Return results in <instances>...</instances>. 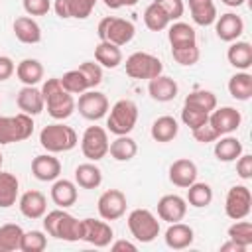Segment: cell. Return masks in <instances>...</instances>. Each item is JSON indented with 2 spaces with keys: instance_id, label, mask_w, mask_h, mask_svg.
<instances>
[{
  "instance_id": "obj_48",
  "label": "cell",
  "mask_w": 252,
  "mask_h": 252,
  "mask_svg": "<svg viewBox=\"0 0 252 252\" xmlns=\"http://www.w3.org/2000/svg\"><path fill=\"white\" fill-rule=\"evenodd\" d=\"M22 6L28 16H45L51 8V2L49 0H24Z\"/></svg>"
},
{
  "instance_id": "obj_46",
  "label": "cell",
  "mask_w": 252,
  "mask_h": 252,
  "mask_svg": "<svg viewBox=\"0 0 252 252\" xmlns=\"http://www.w3.org/2000/svg\"><path fill=\"white\" fill-rule=\"evenodd\" d=\"M96 0H69V16L77 20H85L93 14Z\"/></svg>"
},
{
  "instance_id": "obj_20",
  "label": "cell",
  "mask_w": 252,
  "mask_h": 252,
  "mask_svg": "<svg viewBox=\"0 0 252 252\" xmlns=\"http://www.w3.org/2000/svg\"><path fill=\"white\" fill-rule=\"evenodd\" d=\"M177 91H179L177 83L171 77H167V75H158V77L150 79V85H148L150 96L154 100H158V102H169V100H173L177 96Z\"/></svg>"
},
{
  "instance_id": "obj_9",
  "label": "cell",
  "mask_w": 252,
  "mask_h": 252,
  "mask_svg": "<svg viewBox=\"0 0 252 252\" xmlns=\"http://www.w3.org/2000/svg\"><path fill=\"white\" fill-rule=\"evenodd\" d=\"M83 156L89 161H98L108 154V134L100 126H89L81 138Z\"/></svg>"
},
{
  "instance_id": "obj_54",
  "label": "cell",
  "mask_w": 252,
  "mask_h": 252,
  "mask_svg": "<svg viewBox=\"0 0 252 252\" xmlns=\"http://www.w3.org/2000/svg\"><path fill=\"white\" fill-rule=\"evenodd\" d=\"M114 252H122V250H128V252H136L138 248H136V244H132V242H128V240H116L112 246H110Z\"/></svg>"
},
{
  "instance_id": "obj_21",
  "label": "cell",
  "mask_w": 252,
  "mask_h": 252,
  "mask_svg": "<svg viewBox=\"0 0 252 252\" xmlns=\"http://www.w3.org/2000/svg\"><path fill=\"white\" fill-rule=\"evenodd\" d=\"M20 211L24 217L35 220V219H41L47 211V201H45V195L41 191H26L22 197H20Z\"/></svg>"
},
{
  "instance_id": "obj_28",
  "label": "cell",
  "mask_w": 252,
  "mask_h": 252,
  "mask_svg": "<svg viewBox=\"0 0 252 252\" xmlns=\"http://www.w3.org/2000/svg\"><path fill=\"white\" fill-rule=\"evenodd\" d=\"M191 18L197 26H211L217 20V6L213 0H187Z\"/></svg>"
},
{
  "instance_id": "obj_31",
  "label": "cell",
  "mask_w": 252,
  "mask_h": 252,
  "mask_svg": "<svg viewBox=\"0 0 252 252\" xmlns=\"http://www.w3.org/2000/svg\"><path fill=\"white\" fill-rule=\"evenodd\" d=\"M20 191V181L14 173L0 171V209H8L16 203Z\"/></svg>"
},
{
  "instance_id": "obj_32",
  "label": "cell",
  "mask_w": 252,
  "mask_h": 252,
  "mask_svg": "<svg viewBox=\"0 0 252 252\" xmlns=\"http://www.w3.org/2000/svg\"><path fill=\"white\" fill-rule=\"evenodd\" d=\"M150 132H152V138L156 142H171L177 136L179 126H177V120L173 116H167L165 114V116H159V118L154 120Z\"/></svg>"
},
{
  "instance_id": "obj_52",
  "label": "cell",
  "mask_w": 252,
  "mask_h": 252,
  "mask_svg": "<svg viewBox=\"0 0 252 252\" xmlns=\"http://www.w3.org/2000/svg\"><path fill=\"white\" fill-rule=\"evenodd\" d=\"M53 8H55V14H57L59 18H63V20L71 18V16H69V0H55V2H53Z\"/></svg>"
},
{
  "instance_id": "obj_29",
  "label": "cell",
  "mask_w": 252,
  "mask_h": 252,
  "mask_svg": "<svg viewBox=\"0 0 252 252\" xmlns=\"http://www.w3.org/2000/svg\"><path fill=\"white\" fill-rule=\"evenodd\" d=\"M94 59L100 67H106V69H114L122 63V51L118 45L110 43V41H100L96 47H94Z\"/></svg>"
},
{
  "instance_id": "obj_6",
  "label": "cell",
  "mask_w": 252,
  "mask_h": 252,
  "mask_svg": "<svg viewBox=\"0 0 252 252\" xmlns=\"http://www.w3.org/2000/svg\"><path fill=\"white\" fill-rule=\"evenodd\" d=\"M33 132V120L30 114H16V116H0V144H14L24 142Z\"/></svg>"
},
{
  "instance_id": "obj_26",
  "label": "cell",
  "mask_w": 252,
  "mask_h": 252,
  "mask_svg": "<svg viewBox=\"0 0 252 252\" xmlns=\"http://www.w3.org/2000/svg\"><path fill=\"white\" fill-rule=\"evenodd\" d=\"M75 183L83 189H96L102 183V171L93 161L79 163L75 167Z\"/></svg>"
},
{
  "instance_id": "obj_42",
  "label": "cell",
  "mask_w": 252,
  "mask_h": 252,
  "mask_svg": "<svg viewBox=\"0 0 252 252\" xmlns=\"http://www.w3.org/2000/svg\"><path fill=\"white\" fill-rule=\"evenodd\" d=\"M47 246V238L41 230H28L22 234L20 250L22 252H41Z\"/></svg>"
},
{
  "instance_id": "obj_35",
  "label": "cell",
  "mask_w": 252,
  "mask_h": 252,
  "mask_svg": "<svg viewBox=\"0 0 252 252\" xmlns=\"http://www.w3.org/2000/svg\"><path fill=\"white\" fill-rule=\"evenodd\" d=\"M108 152L116 161H128V159H132L136 156L138 144L128 134L126 136H116V140L108 144Z\"/></svg>"
},
{
  "instance_id": "obj_7",
  "label": "cell",
  "mask_w": 252,
  "mask_h": 252,
  "mask_svg": "<svg viewBox=\"0 0 252 252\" xmlns=\"http://www.w3.org/2000/svg\"><path fill=\"white\" fill-rule=\"evenodd\" d=\"M128 228L138 242H152L159 234V220L148 209H134L128 215Z\"/></svg>"
},
{
  "instance_id": "obj_22",
  "label": "cell",
  "mask_w": 252,
  "mask_h": 252,
  "mask_svg": "<svg viewBox=\"0 0 252 252\" xmlns=\"http://www.w3.org/2000/svg\"><path fill=\"white\" fill-rule=\"evenodd\" d=\"M165 244L173 250H183L187 246L193 244V238H195V232L189 224H183V222H169V228L165 230Z\"/></svg>"
},
{
  "instance_id": "obj_3",
  "label": "cell",
  "mask_w": 252,
  "mask_h": 252,
  "mask_svg": "<svg viewBox=\"0 0 252 252\" xmlns=\"http://www.w3.org/2000/svg\"><path fill=\"white\" fill-rule=\"evenodd\" d=\"M79 138L77 132L71 126L65 124H47L45 128H41L39 132V144L41 148H45L49 154H59V152H69L77 146Z\"/></svg>"
},
{
  "instance_id": "obj_44",
  "label": "cell",
  "mask_w": 252,
  "mask_h": 252,
  "mask_svg": "<svg viewBox=\"0 0 252 252\" xmlns=\"http://www.w3.org/2000/svg\"><path fill=\"white\" fill-rule=\"evenodd\" d=\"M171 57H173L179 65H183V67H191V65H195V63L199 61L201 51H199L197 45H191V47H179V49H171Z\"/></svg>"
},
{
  "instance_id": "obj_37",
  "label": "cell",
  "mask_w": 252,
  "mask_h": 252,
  "mask_svg": "<svg viewBox=\"0 0 252 252\" xmlns=\"http://www.w3.org/2000/svg\"><path fill=\"white\" fill-rule=\"evenodd\" d=\"M22 226L20 224H2L0 226V252H14L20 250V240H22Z\"/></svg>"
},
{
  "instance_id": "obj_25",
  "label": "cell",
  "mask_w": 252,
  "mask_h": 252,
  "mask_svg": "<svg viewBox=\"0 0 252 252\" xmlns=\"http://www.w3.org/2000/svg\"><path fill=\"white\" fill-rule=\"evenodd\" d=\"M51 201L59 207V209H67L71 205L77 203V185L69 179H55V183L51 185Z\"/></svg>"
},
{
  "instance_id": "obj_15",
  "label": "cell",
  "mask_w": 252,
  "mask_h": 252,
  "mask_svg": "<svg viewBox=\"0 0 252 252\" xmlns=\"http://www.w3.org/2000/svg\"><path fill=\"white\" fill-rule=\"evenodd\" d=\"M187 213V201L175 193L163 195L158 201V217L165 222H177L185 217Z\"/></svg>"
},
{
  "instance_id": "obj_53",
  "label": "cell",
  "mask_w": 252,
  "mask_h": 252,
  "mask_svg": "<svg viewBox=\"0 0 252 252\" xmlns=\"http://www.w3.org/2000/svg\"><path fill=\"white\" fill-rule=\"evenodd\" d=\"M106 8L110 10H118V8H124V6H134L138 4V0H102Z\"/></svg>"
},
{
  "instance_id": "obj_49",
  "label": "cell",
  "mask_w": 252,
  "mask_h": 252,
  "mask_svg": "<svg viewBox=\"0 0 252 252\" xmlns=\"http://www.w3.org/2000/svg\"><path fill=\"white\" fill-rule=\"evenodd\" d=\"M193 132V138L197 140V142H201V144H209V142H217L220 136H219V132L207 122V124H203V126H199L197 130H191Z\"/></svg>"
},
{
  "instance_id": "obj_36",
  "label": "cell",
  "mask_w": 252,
  "mask_h": 252,
  "mask_svg": "<svg viewBox=\"0 0 252 252\" xmlns=\"http://www.w3.org/2000/svg\"><path fill=\"white\" fill-rule=\"evenodd\" d=\"M185 201L191 207H195V209H203V207L211 205V201H213V189H211V185L209 183H199V181L191 183L187 187V199Z\"/></svg>"
},
{
  "instance_id": "obj_24",
  "label": "cell",
  "mask_w": 252,
  "mask_h": 252,
  "mask_svg": "<svg viewBox=\"0 0 252 252\" xmlns=\"http://www.w3.org/2000/svg\"><path fill=\"white\" fill-rule=\"evenodd\" d=\"M167 39L171 43V49H179V47H191L197 45V33L195 30L185 24V22H175L169 26L167 30Z\"/></svg>"
},
{
  "instance_id": "obj_5",
  "label": "cell",
  "mask_w": 252,
  "mask_h": 252,
  "mask_svg": "<svg viewBox=\"0 0 252 252\" xmlns=\"http://www.w3.org/2000/svg\"><path fill=\"white\" fill-rule=\"evenodd\" d=\"M96 33H98L100 41H110V43L122 47V45L132 41V37L136 33V28L130 20L116 18V16H106L98 22Z\"/></svg>"
},
{
  "instance_id": "obj_39",
  "label": "cell",
  "mask_w": 252,
  "mask_h": 252,
  "mask_svg": "<svg viewBox=\"0 0 252 252\" xmlns=\"http://www.w3.org/2000/svg\"><path fill=\"white\" fill-rule=\"evenodd\" d=\"M144 24H146V28L152 30V32H161V30H165V28L169 26V18L165 16V12H163L156 2H152V4L144 10Z\"/></svg>"
},
{
  "instance_id": "obj_43",
  "label": "cell",
  "mask_w": 252,
  "mask_h": 252,
  "mask_svg": "<svg viewBox=\"0 0 252 252\" xmlns=\"http://www.w3.org/2000/svg\"><path fill=\"white\" fill-rule=\"evenodd\" d=\"M181 120H183V124L189 126L191 130H197L199 126H203V124L209 122V112H203V110H199V108H193V106L183 104Z\"/></svg>"
},
{
  "instance_id": "obj_51",
  "label": "cell",
  "mask_w": 252,
  "mask_h": 252,
  "mask_svg": "<svg viewBox=\"0 0 252 252\" xmlns=\"http://www.w3.org/2000/svg\"><path fill=\"white\" fill-rule=\"evenodd\" d=\"M14 71H16L14 61H12L8 55H0V81L10 79V77L14 75Z\"/></svg>"
},
{
  "instance_id": "obj_10",
  "label": "cell",
  "mask_w": 252,
  "mask_h": 252,
  "mask_svg": "<svg viewBox=\"0 0 252 252\" xmlns=\"http://www.w3.org/2000/svg\"><path fill=\"white\" fill-rule=\"evenodd\" d=\"M252 209V193L246 185H234L228 189L226 193V201H224V213L228 219L232 220H240L246 219L250 215Z\"/></svg>"
},
{
  "instance_id": "obj_17",
  "label": "cell",
  "mask_w": 252,
  "mask_h": 252,
  "mask_svg": "<svg viewBox=\"0 0 252 252\" xmlns=\"http://www.w3.org/2000/svg\"><path fill=\"white\" fill-rule=\"evenodd\" d=\"M215 32H217L219 39H222V41H236L244 32V22L240 16L226 12L215 20Z\"/></svg>"
},
{
  "instance_id": "obj_45",
  "label": "cell",
  "mask_w": 252,
  "mask_h": 252,
  "mask_svg": "<svg viewBox=\"0 0 252 252\" xmlns=\"http://www.w3.org/2000/svg\"><path fill=\"white\" fill-rule=\"evenodd\" d=\"M79 69L85 75V79L89 83V89H94V87H98L102 83V67L98 63H94V61H83L79 65Z\"/></svg>"
},
{
  "instance_id": "obj_11",
  "label": "cell",
  "mask_w": 252,
  "mask_h": 252,
  "mask_svg": "<svg viewBox=\"0 0 252 252\" xmlns=\"http://www.w3.org/2000/svg\"><path fill=\"white\" fill-rule=\"evenodd\" d=\"M79 114L87 120H100L108 112V98L100 91H85L79 94V102L75 104Z\"/></svg>"
},
{
  "instance_id": "obj_12",
  "label": "cell",
  "mask_w": 252,
  "mask_h": 252,
  "mask_svg": "<svg viewBox=\"0 0 252 252\" xmlns=\"http://www.w3.org/2000/svg\"><path fill=\"white\" fill-rule=\"evenodd\" d=\"M126 195L120 189H108L98 197L96 209L104 220H116L126 213Z\"/></svg>"
},
{
  "instance_id": "obj_38",
  "label": "cell",
  "mask_w": 252,
  "mask_h": 252,
  "mask_svg": "<svg viewBox=\"0 0 252 252\" xmlns=\"http://www.w3.org/2000/svg\"><path fill=\"white\" fill-rule=\"evenodd\" d=\"M185 104L193 106V108H199L203 112H211V110L217 108V96L211 91L199 89V91H193L185 96Z\"/></svg>"
},
{
  "instance_id": "obj_4",
  "label": "cell",
  "mask_w": 252,
  "mask_h": 252,
  "mask_svg": "<svg viewBox=\"0 0 252 252\" xmlns=\"http://www.w3.org/2000/svg\"><path fill=\"white\" fill-rule=\"evenodd\" d=\"M138 122V106L134 100L130 98H120L112 104L108 118H106V126L114 136H126L134 130Z\"/></svg>"
},
{
  "instance_id": "obj_2",
  "label": "cell",
  "mask_w": 252,
  "mask_h": 252,
  "mask_svg": "<svg viewBox=\"0 0 252 252\" xmlns=\"http://www.w3.org/2000/svg\"><path fill=\"white\" fill-rule=\"evenodd\" d=\"M43 228L49 236L67 242H77L83 234V222L69 215L65 209H55L43 215Z\"/></svg>"
},
{
  "instance_id": "obj_47",
  "label": "cell",
  "mask_w": 252,
  "mask_h": 252,
  "mask_svg": "<svg viewBox=\"0 0 252 252\" xmlns=\"http://www.w3.org/2000/svg\"><path fill=\"white\" fill-rule=\"evenodd\" d=\"M154 2L165 12V16L169 18V22L179 20V18L183 16V12H185L183 0H154Z\"/></svg>"
},
{
  "instance_id": "obj_23",
  "label": "cell",
  "mask_w": 252,
  "mask_h": 252,
  "mask_svg": "<svg viewBox=\"0 0 252 252\" xmlns=\"http://www.w3.org/2000/svg\"><path fill=\"white\" fill-rule=\"evenodd\" d=\"M14 35L22 43H39L41 41V28L30 16H20L14 20Z\"/></svg>"
},
{
  "instance_id": "obj_50",
  "label": "cell",
  "mask_w": 252,
  "mask_h": 252,
  "mask_svg": "<svg viewBox=\"0 0 252 252\" xmlns=\"http://www.w3.org/2000/svg\"><path fill=\"white\" fill-rule=\"evenodd\" d=\"M236 173L242 179H250L252 177V156L250 154H240L236 158Z\"/></svg>"
},
{
  "instance_id": "obj_55",
  "label": "cell",
  "mask_w": 252,
  "mask_h": 252,
  "mask_svg": "<svg viewBox=\"0 0 252 252\" xmlns=\"http://www.w3.org/2000/svg\"><path fill=\"white\" fill-rule=\"evenodd\" d=\"M228 250H234V252H244L246 248H244V246H240V244H236V242H232V240H228L226 244H222V246H220V252H228Z\"/></svg>"
},
{
  "instance_id": "obj_27",
  "label": "cell",
  "mask_w": 252,
  "mask_h": 252,
  "mask_svg": "<svg viewBox=\"0 0 252 252\" xmlns=\"http://www.w3.org/2000/svg\"><path fill=\"white\" fill-rule=\"evenodd\" d=\"M226 59L234 69L246 71L252 67V45L248 41H234L228 51H226Z\"/></svg>"
},
{
  "instance_id": "obj_16",
  "label": "cell",
  "mask_w": 252,
  "mask_h": 252,
  "mask_svg": "<svg viewBox=\"0 0 252 252\" xmlns=\"http://www.w3.org/2000/svg\"><path fill=\"white\" fill-rule=\"evenodd\" d=\"M32 173L39 181H55L61 175V163L53 154H41L32 159Z\"/></svg>"
},
{
  "instance_id": "obj_14",
  "label": "cell",
  "mask_w": 252,
  "mask_h": 252,
  "mask_svg": "<svg viewBox=\"0 0 252 252\" xmlns=\"http://www.w3.org/2000/svg\"><path fill=\"white\" fill-rule=\"evenodd\" d=\"M240 122H242V114L232 106H220L209 112V124L219 132V136L232 134L234 130H238Z\"/></svg>"
},
{
  "instance_id": "obj_18",
  "label": "cell",
  "mask_w": 252,
  "mask_h": 252,
  "mask_svg": "<svg viewBox=\"0 0 252 252\" xmlns=\"http://www.w3.org/2000/svg\"><path fill=\"white\" fill-rule=\"evenodd\" d=\"M16 102H18V108L24 114H30V116H37L45 108V100H43L41 91L35 89V87H30V85H24L20 89Z\"/></svg>"
},
{
  "instance_id": "obj_1",
  "label": "cell",
  "mask_w": 252,
  "mask_h": 252,
  "mask_svg": "<svg viewBox=\"0 0 252 252\" xmlns=\"http://www.w3.org/2000/svg\"><path fill=\"white\" fill-rule=\"evenodd\" d=\"M41 94L47 106V112L55 120H65L75 112V98L71 93H67L61 87V81L57 77L47 79L41 87Z\"/></svg>"
},
{
  "instance_id": "obj_13",
  "label": "cell",
  "mask_w": 252,
  "mask_h": 252,
  "mask_svg": "<svg viewBox=\"0 0 252 252\" xmlns=\"http://www.w3.org/2000/svg\"><path fill=\"white\" fill-rule=\"evenodd\" d=\"M83 234L81 240L96 246V248H104L112 242V226L104 220H94V219H83Z\"/></svg>"
},
{
  "instance_id": "obj_40",
  "label": "cell",
  "mask_w": 252,
  "mask_h": 252,
  "mask_svg": "<svg viewBox=\"0 0 252 252\" xmlns=\"http://www.w3.org/2000/svg\"><path fill=\"white\" fill-rule=\"evenodd\" d=\"M59 81H61V87L71 94H81V93L89 91V83H87L85 75L81 73V69L67 71L63 77H59Z\"/></svg>"
},
{
  "instance_id": "obj_8",
  "label": "cell",
  "mask_w": 252,
  "mask_h": 252,
  "mask_svg": "<svg viewBox=\"0 0 252 252\" xmlns=\"http://www.w3.org/2000/svg\"><path fill=\"white\" fill-rule=\"evenodd\" d=\"M163 71V63L146 51H136L126 59V75L130 79H154L158 75H161Z\"/></svg>"
},
{
  "instance_id": "obj_33",
  "label": "cell",
  "mask_w": 252,
  "mask_h": 252,
  "mask_svg": "<svg viewBox=\"0 0 252 252\" xmlns=\"http://www.w3.org/2000/svg\"><path fill=\"white\" fill-rule=\"evenodd\" d=\"M242 154V144L238 138L224 134L222 138H219V142L215 144V156L219 161H234L238 156Z\"/></svg>"
},
{
  "instance_id": "obj_30",
  "label": "cell",
  "mask_w": 252,
  "mask_h": 252,
  "mask_svg": "<svg viewBox=\"0 0 252 252\" xmlns=\"http://www.w3.org/2000/svg\"><path fill=\"white\" fill-rule=\"evenodd\" d=\"M16 75L24 85L35 87L41 79H43V65L37 59H22L16 67Z\"/></svg>"
},
{
  "instance_id": "obj_19",
  "label": "cell",
  "mask_w": 252,
  "mask_h": 252,
  "mask_svg": "<svg viewBox=\"0 0 252 252\" xmlns=\"http://www.w3.org/2000/svg\"><path fill=\"white\" fill-rule=\"evenodd\" d=\"M169 181L175 187H183V189H187L191 183H195L197 181V165H195V161H191L187 158L175 159L169 165Z\"/></svg>"
},
{
  "instance_id": "obj_34",
  "label": "cell",
  "mask_w": 252,
  "mask_h": 252,
  "mask_svg": "<svg viewBox=\"0 0 252 252\" xmlns=\"http://www.w3.org/2000/svg\"><path fill=\"white\" fill-rule=\"evenodd\" d=\"M228 93L236 100H248L252 96V75L240 71L228 79Z\"/></svg>"
},
{
  "instance_id": "obj_57",
  "label": "cell",
  "mask_w": 252,
  "mask_h": 252,
  "mask_svg": "<svg viewBox=\"0 0 252 252\" xmlns=\"http://www.w3.org/2000/svg\"><path fill=\"white\" fill-rule=\"evenodd\" d=\"M0 167H2V152H0Z\"/></svg>"
},
{
  "instance_id": "obj_41",
  "label": "cell",
  "mask_w": 252,
  "mask_h": 252,
  "mask_svg": "<svg viewBox=\"0 0 252 252\" xmlns=\"http://www.w3.org/2000/svg\"><path fill=\"white\" fill-rule=\"evenodd\" d=\"M228 238L244 248L252 246V222L250 220H234V224L228 226Z\"/></svg>"
},
{
  "instance_id": "obj_56",
  "label": "cell",
  "mask_w": 252,
  "mask_h": 252,
  "mask_svg": "<svg viewBox=\"0 0 252 252\" xmlns=\"http://www.w3.org/2000/svg\"><path fill=\"white\" fill-rule=\"evenodd\" d=\"M220 2L226 4V6H230V8H238V6L244 4V0H220Z\"/></svg>"
}]
</instances>
